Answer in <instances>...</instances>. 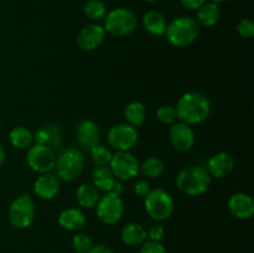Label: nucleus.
<instances>
[{"mask_svg": "<svg viewBox=\"0 0 254 253\" xmlns=\"http://www.w3.org/2000/svg\"><path fill=\"white\" fill-rule=\"evenodd\" d=\"M178 119L189 126L201 124L211 113L210 99L200 92H186L179 98L176 104Z\"/></svg>", "mask_w": 254, "mask_h": 253, "instance_id": "1", "label": "nucleus"}, {"mask_svg": "<svg viewBox=\"0 0 254 253\" xmlns=\"http://www.w3.org/2000/svg\"><path fill=\"white\" fill-rule=\"evenodd\" d=\"M211 178L202 166H188L179 173L176 185L179 190L188 196H200L210 189Z\"/></svg>", "mask_w": 254, "mask_h": 253, "instance_id": "2", "label": "nucleus"}, {"mask_svg": "<svg viewBox=\"0 0 254 253\" xmlns=\"http://www.w3.org/2000/svg\"><path fill=\"white\" fill-rule=\"evenodd\" d=\"M198 34V22L193 17L179 16L168 24L164 35L173 46L188 47L196 41Z\"/></svg>", "mask_w": 254, "mask_h": 253, "instance_id": "3", "label": "nucleus"}, {"mask_svg": "<svg viewBox=\"0 0 254 253\" xmlns=\"http://www.w3.org/2000/svg\"><path fill=\"white\" fill-rule=\"evenodd\" d=\"M86 160L79 149L67 148L60 153L56 158L55 170L60 180L73 181L83 173Z\"/></svg>", "mask_w": 254, "mask_h": 253, "instance_id": "4", "label": "nucleus"}, {"mask_svg": "<svg viewBox=\"0 0 254 253\" xmlns=\"http://www.w3.org/2000/svg\"><path fill=\"white\" fill-rule=\"evenodd\" d=\"M136 15L127 7H116L107 12L104 17V30L117 37L130 35L136 29Z\"/></svg>", "mask_w": 254, "mask_h": 253, "instance_id": "5", "label": "nucleus"}, {"mask_svg": "<svg viewBox=\"0 0 254 253\" xmlns=\"http://www.w3.org/2000/svg\"><path fill=\"white\" fill-rule=\"evenodd\" d=\"M144 207L146 213L154 221H165L173 216L174 212V200L170 193L164 189H155L150 190V192L145 196Z\"/></svg>", "mask_w": 254, "mask_h": 253, "instance_id": "6", "label": "nucleus"}, {"mask_svg": "<svg viewBox=\"0 0 254 253\" xmlns=\"http://www.w3.org/2000/svg\"><path fill=\"white\" fill-rule=\"evenodd\" d=\"M7 217L12 227L19 230L29 227L35 218V205L31 196L24 193L15 198L7 211Z\"/></svg>", "mask_w": 254, "mask_h": 253, "instance_id": "7", "label": "nucleus"}, {"mask_svg": "<svg viewBox=\"0 0 254 253\" xmlns=\"http://www.w3.org/2000/svg\"><path fill=\"white\" fill-rule=\"evenodd\" d=\"M96 213L98 220L104 225H114L124 213V202L119 195L114 192H106L101 196L96 205Z\"/></svg>", "mask_w": 254, "mask_h": 253, "instance_id": "8", "label": "nucleus"}, {"mask_svg": "<svg viewBox=\"0 0 254 253\" xmlns=\"http://www.w3.org/2000/svg\"><path fill=\"white\" fill-rule=\"evenodd\" d=\"M109 169L113 173L114 178L122 181L131 180L140 171L138 159L129 151H117L112 155Z\"/></svg>", "mask_w": 254, "mask_h": 253, "instance_id": "9", "label": "nucleus"}, {"mask_svg": "<svg viewBox=\"0 0 254 253\" xmlns=\"http://www.w3.org/2000/svg\"><path fill=\"white\" fill-rule=\"evenodd\" d=\"M107 139L109 145L117 151H129L138 143L139 134L135 126H131L128 123H122L109 129Z\"/></svg>", "mask_w": 254, "mask_h": 253, "instance_id": "10", "label": "nucleus"}, {"mask_svg": "<svg viewBox=\"0 0 254 253\" xmlns=\"http://www.w3.org/2000/svg\"><path fill=\"white\" fill-rule=\"evenodd\" d=\"M26 161L31 170L39 174H45L54 170L55 164H56V155L54 153V149L35 143L27 149Z\"/></svg>", "mask_w": 254, "mask_h": 253, "instance_id": "11", "label": "nucleus"}, {"mask_svg": "<svg viewBox=\"0 0 254 253\" xmlns=\"http://www.w3.org/2000/svg\"><path fill=\"white\" fill-rule=\"evenodd\" d=\"M169 139L170 143L176 150L189 151L195 144V133L189 124L179 122L173 123L169 130Z\"/></svg>", "mask_w": 254, "mask_h": 253, "instance_id": "12", "label": "nucleus"}, {"mask_svg": "<svg viewBox=\"0 0 254 253\" xmlns=\"http://www.w3.org/2000/svg\"><path fill=\"white\" fill-rule=\"evenodd\" d=\"M106 37V30L99 24H89L79 31L77 44L84 51H93L99 47Z\"/></svg>", "mask_w": 254, "mask_h": 253, "instance_id": "13", "label": "nucleus"}, {"mask_svg": "<svg viewBox=\"0 0 254 253\" xmlns=\"http://www.w3.org/2000/svg\"><path fill=\"white\" fill-rule=\"evenodd\" d=\"M76 138L79 145L87 151H91L92 149L99 144L101 139V131L99 126L96 122L91 119H84L77 126L76 128Z\"/></svg>", "mask_w": 254, "mask_h": 253, "instance_id": "14", "label": "nucleus"}, {"mask_svg": "<svg viewBox=\"0 0 254 253\" xmlns=\"http://www.w3.org/2000/svg\"><path fill=\"white\" fill-rule=\"evenodd\" d=\"M60 189H61V180L56 174L52 173L40 174L34 184V192L41 200L54 198L59 193Z\"/></svg>", "mask_w": 254, "mask_h": 253, "instance_id": "15", "label": "nucleus"}, {"mask_svg": "<svg viewBox=\"0 0 254 253\" xmlns=\"http://www.w3.org/2000/svg\"><path fill=\"white\" fill-rule=\"evenodd\" d=\"M231 215L240 220H248L254 215V201L252 196L245 192L233 193L228 200Z\"/></svg>", "mask_w": 254, "mask_h": 253, "instance_id": "16", "label": "nucleus"}, {"mask_svg": "<svg viewBox=\"0 0 254 253\" xmlns=\"http://www.w3.org/2000/svg\"><path fill=\"white\" fill-rule=\"evenodd\" d=\"M236 166V161L231 154L221 151L211 156L208 160V174L217 179L227 178L233 173Z\"/></svg>", "mask_w": 254, "mask_h": 253, "instance_id": "17", "label": "nucleus"}, {"mask_svg": "<svg viewBox=\"0 0 254 253\" xmlns=\"http://www.w3.org/2000/svg\"><path fill=\"white\" fill-rule=\"evenodd\" d=\"M34 140L50 149L59 148L62 143L61 128L56 124H44L34 133Z\"/></svg>", "mask_w": 254, "mask_h": 253, "instance_id": "18", "label": "nucleus"}, {"mask_svg": "<svg viewBox=\"0 0 254 253\" xmlns=\"http://www.w3.org/2000/svg\"><path fill=\"white\" fill-rule=\"evenodd\" d=\"M59 223L62 228L67 231H79L86 226V215L81 210L74 207L64 208L59 215Z\"/></svg>", "mask_w": 254, "mask_h": 253, "instance_id": "19", "label": "nucleus"}, {"mask_svg": "<svg viewBox=\"0 0 254 253\" xmlns=\"http://www.w3.org/2000/svg\"><path fill=\"white\" fill-rule=\"evenodd\" d=\"M141 22H143L144 29L150 35H154V36H161V35L165 34L166 26H168L165 16L158 10L146 11L143 15Z\"/></svg>", "mask_w": 254, "mask_h": 253, "instance_id": "20", "label": "nucleus"}, {"mask_svg": "<svg viewBox=\"0 0 254 253\" xmlns=\"http://www.w3.org/2000/svg\"><path fill=\"white\" fill-rule=\"evenodd\" d=\"M121 238L128 246H141L148 238L146 230L140 223H128L122 228Z\"/></svg>", "mask_w": 254, "mask_h": 253, "instance_id": "21", "label": "nucleus"}, {"mask_svg": "<svg viewBox=\"0 0 254 253\" xmlns=\"http://www.w3.org/2000/svg\"><path fill=\"white\" fill-rule=\"evenodd\" d=\"M197 11V22L205 27H212L220 21L221 10L218 4L212 1H206Z\"/></svg>", "mask_w": 254, "mask_h": 253, "instance_id": "22", "label": "nucleus"}, {"mask_svg": "<svg viewBox=\"0 0 254 253\" xmlns=\"http://www.w3.org/2000/svg\"><path fill=\"white\" fill-rule=\"evenodd\" d=\"M93 185L98 189V191L103 192H111L116 184V178L109 169V166H97L92 174Z\"/></svg>", "mask_w": 254, "mask_h": 253, "instance_id": "23", "label": "nucleus"}, {"mask_svg": "<svg viewBox=\"0 0 254 253\" xmlns=\"http://www.w3.org/2000/svg\"><path fill=\"white\" fill-rule=\"evenodd\" d=\"M99 197V191L93 184H82L78 186V189L76 190V198L77 202L82 206V207L86 208H92L97 205Z\"/></svg>", "mask_w": 254, "mask_h": 253, "instance_id": "24", "label": "nucleus"}, {"mask_svg": "<svg viewBox=\"0 0 254 253\" xmlns=\"http://www.w3.org/2000/svg\"><path fill=\"white\" fill-rule=\"evenodd\" d=\"M10 143L17 149H29L34 144V134L25 126H15L9 133Z\"/></svg>", "mask_w": 254, "mask_h": 253, "instance_id": "25", "label": "nucleus"}, {"mask_svg": "<svg viewBox=\"0 0 254 253\" xmlns=\"http://www.w3.org/2000/svg\"><path fill=\"white\" fill-rule=\"evenodd\" d=\"M124 116L131 126H140L146 119L145 106L139 101L130 102L124 109Z\"/></svg>", "mask_w": 254, "mask_h": 253, "instance_id": "26", "label": "nucleus"}, {"mask_svg": "<svg viewBox=\"0 0 254 253\" xmlns=\"http://www.w3.org/2000/svg\"><path fill=\"white\" fill-rule=\"evenodd\" d=\"M84 15L91 21L96 22L102 21L107 15V6L102 0H88L83 7Z\"/></svg>", "mask_w": 254, "mask_h": 253, "instance_id": "27", "label": "nucleus"}, {"mask_svg": "<svg viewBox=\"0 0 254 253\" xmlns=\"http://www.w3.org/2000/svg\"><path fill=\"white\" fill-rule=\"evenodd\" d=\"M141 173L150 179H156L164 173V163L156 156H150L140 165Z\"/></svg>", "mask_w": 254, "mask_h": 253, "instance_id": "28", "label": "nucleus"}, {"mask_svg": "<svg viewBox=\"0 0 254 253\" xmlns=\"http://www.w3.org/2000/svg\"><path fill=\"white\" fill-rule=\"evenodd\" d=\"M93 246V241L86 233H77L72 237V248L76 253H89Z\"/></svg>", "mask_w": 254, "mask_h": 253, "instance_id": "29", "label": "nucleus"}, {"mask_svg": "<svg viewBox=\"0 0 254 253\" xmlns=\"http://www.w3.org/2000/svg\"><path fill=\"white\" fill-rule=\"evenodd\" d=\"M89 153H91L92 160H93L98 166L109 165L112 155H113V154H112V151L109 150L107 146L101 145V144H98V145L94 146V148L92 149Z\"/></svg>", "mask_w": 254, "mask_h": 253, "instance_id": "30", "label": "nucleus"}, {"mask_svg": "<svg viewBox=\"0 0 254 253\" xmlns=\"http://www.w3.org/2000/svg\"><path fill=\"white\" fill-rule=\"evenodd\" d=\"M156 117H158L159 122H161L163 124H170L171 126L178 119L176 108L171 104H164V106L159 107L158 112H156Z\"/></svg>", "mask_w": 254, "mask_h": 253, "instance_id": "31", "label": "nucleus"}, {"mask_svg": "<svg viewBox=\"0 0 254 253\" xmlns=\"http://www.w3.org/2000/svg\"><path fill=\"white\" fill-rule=\"evenodd\" d=\"M237 31L245 39H252L254 36V22L251 19H242L238 22Z\"/></svg>", "mask_w": 254, "mask_h": 253, "instance_id": "32", "label": "nucleus"}, {"mask_svg": "<svg viewBox=\"0 0 254 253\" xmlns=\"http://www.w3.org/2000/svg\"><path fill=\"white\" fill-rule=\"evenodd\" d=\"M138 253H166L165 247L156 241H145Z\"/></svg>", "mask_w": 254, "mask_h": 253, "instance_id": "33", "label": "nucleus"}, {"mask_svg": "<svg viewBox=\"0 0 254 253\" xmlns=\"http://www.w3.org/2000/svg\"><path fill=\"white\" fill-rule=\"evenodd\" d=\"M146 235L150 241H156V242H160L161 240L165 236V230H164L163 226L160 223H154L149 227V230L146 231Z\"/></svg>", "mask_w": 254, "mask_h": 253, "instance_id": "34", "label": "nucleus"}, {"mask_svg": "<svg viewBox=\"0 0 254 253\" xmlns=\"http://www.w3.org/2000/svg\"><path fill=\"white\" fill-rule=\"evenodd\" d=\"M133 189H134V192H135L138 196H140V197H145L151 190L150 184H149L146 180H143V179H141V180L135 181Z\"/></svg>", "mask_w": 254, "mask_h": 253, "instance_id": "35", "label": "nucleus"}, {"mask_svg": "<svg viewBox=\"0 0 254 253\" xmlns=\"http://www.w3.org/2000/svg\"><path fill=\"white\" fill-rule=\"evenodd\" d=\"M180 4L188 10H198L207 0H179Z\"/></svg>", "mask_w": 254, "mask_h": 253, "instance_id": "36", "label": "nucleus"}, {"mask_svg": "<svg viewBox=\"0 0 254 253\" xmlns=\"http://www.w3.org/2000/svg\"><path fill=\"white\" fill-rule=\"evenodd\" d=\"M89 253H114V252L108 247V246L97 245V246H93V248L89 251Z\"/></svg>", "mask_w": 254, "mask_h": 253, "instance_id": "37", "label": "nucleus"}, {"mask_svg": "<svg viewBox=\"0 0 254 253\" xmlns=\"http://www.w3.org/2000/svg\"><path fill=\"white\" fill-rule=\"evenodd\" d=\"M124 191H126V186H124L122 183H117L116 181L113 189H112V192H114V193H117V195L121 196Z\"/></svg>", "mask_w": 254, "mask_h": 253, "instance_id": "38", "label": "nucleus"}, {"mask_svg": "<svg viewBox=\"0 0 254 253\" xmlns=\"http://www.w3.org/2000/svg\"><path fill=\"white\" fill-rule=\"evenodd\" d=\"M5 158H6V153H5V149L4 146H2V144L0 143V166L4 164Z\"/></svg>", "mask_w": 254, "mask_h": 253, "instance_id": "39", "label": "nucleus"}, {"mask_svg": "<svg viewBox=\"0 0 254 253\" xmlns=\"http://www.w3.org/2000/svg\"><path fill=\"white\" fill-rule=\"evenodd\" d=\"M210 1L216 2V4H218V2H226V1H228V0H210Z\"/></svg>", "mask_w": 254, "mask_h": 253, "instance_id": "40", "label": "nucleus"}, {"mask_svg": "<svg viewBox=\"0 0 254 253\" xmlns=\"http://www.w3.org/2000/svg\"><path fill=\"white\" fill-rule=\"evenodd\" d=\"M144 1H148V2H153V1H156V0H144Z\"/></svg>", "mask_w": 254, "mask_h": 253, "instance_id": "41", "label": "nucleus"}, {"mask_svg": "<svg viewBox=\"0 0 254 253\" xmlns=\"http://www.w3.org/2000/svg\"><path fill=\"white\" fill-rule=\"evenodd\" d=\"M0 128H1V121H0Z\"/></svg>", "mask_w": 254, "mask_h": 253, "instance_id": "42", "label": "nucleus"}]
</instances>
